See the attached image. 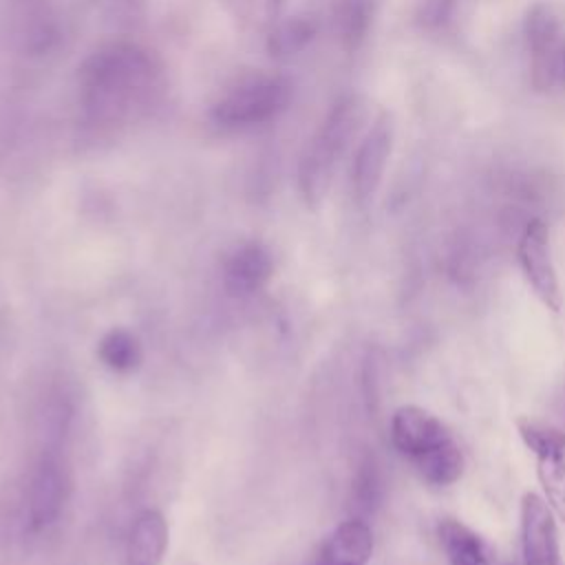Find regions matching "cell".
<instances>
[{
  "label": "cell",
  "instance_id": "6da1fadb",
  "mask_svg": "<svg viewBox=\"0 0 565 565\" xmlns=\"http://www.w3.org/2000/svg\"><path fill=\"white\" fill-rule=\"evenodd\" d=\"M166 88L163 62L143 44L115 40L97 46L77 68L73 141L77 148L115 141L161 106Z\"/></svg>",
  "mask_w": 565,
  "mask_h": 565
},
{
  "label": "cell",
  "instance_id": "7a4b0ae2",
  "mask_svg": "<svg viewBox=\"0 0 565 565\" xmlns=\"http://www.w3.org/2000/svg\"><path fill=\"white\" fill-rule=\"evenodd\" d=\"M391 441L430 486H450L463 475V452L448 426L430 411L406 404L391 417Z\"/></svg>",
  "mask_w": 565,
  "mask_h": 565
},
{
  "label": "cell",
  "instance_id": "3957f363",
  "mask_svg": "<svg viewBox=\"0 0 565 565\" xmlns=\"http://www.w3.org/2000/svg\"><path fill=\"white\" fill-rule=\"evenodd\" d=\"M366 119V104L358 93L340 95L298 161V192L307 205H318L333 179L335 166Z\"/></svg>",
  "mask_w": 565,
  "mask_h": 565
},
{
  "label": "cell",
  "instance_id": "277c9868",
  "mask_svg": "<svg viewBox=\"0 0 565 565\" xmlns=\"http://www.w3.org/2000/svg\"><path fill=\"white\" fill-rule=\"evenodd\" d=\"M294 99V82L285 75H254L227 88L207 110L221 132H243L276 121Z\"/></svg>",
  "mask_w": 565,
  "mask_h": 565
},
{
  "label": "cell",
  "instance_id": "5b68a950",
  "mask_svg": "<svg viewBox=\"0 0 565 565\" xmlns=\"http://www.w3.org/2000/svg\"><path fill=\"white\" fill-rule=\"evenodd\" d=\"M516 430L536 459V477L547 505L565 523V433L530 417H519Z\"/></svg>",
  "mask_w": 565,
  "mask_h": 565
},
{
  "label": "cell",
  "instance_id": "8992f818",
  "mask_svg": "<svg viewBox=\"0 0 565 565\" xmlns=\"http://www.w3.org/2000/svg\"><path fill=\"white\" fill-rule=\"evenodd\" d=\"M393 119L388 113H382L369 124L366 132L358 141L351 163V185L360 203H366L380 188L386 163L393 152Z\"/></svg>",
  "mask_w": 565,
  "mask_h": 565
},
{
  "label": "cell",
  "instance_id": "52a82bcc",
  "mask_svg": "<svg viewBox=\"0 0 565 565\" xmlns=\"http://www.w3.org/2000/svg\"><path fill=\"white\" fill-rule=\"evenodd\" d=\"M519 263L539 300L547 309L561 311L563 294H561L554 258H552L550 230L541 218H532L525 225L519 238Z\"/></svg>",
  "mask_w": 565,
  "mask_h": 565
},
{
  "label": "cell",
  "instance_id": "ba28073f",
  "mask_svg": "<svg viewBox=\"0 0 565 565\" xmlns=\"http://www.w3.org/2000/svg\"><path fill=\"white\" fill-rule=\"evenodd\" d=\"M521 550L523 565H563L554 512L534 492L521 499Z\"/></svg>",
  "mask_w": 565,
  "mask_h": 565
},
{
  "label": "cell",
  "instance_id": "9c48e42d",
  "mask_svg": "<svg viewBox=\"0 0 565 565\" xmlns=\"http://www.w3.org/2000/svg\"><path fill=\"white\" fill-rule=\"evenodd\" d=\"M66 501V477L60 468V461L44 457L29 483L26 497V516L31 530H44L57 521Z\"/></svg>",
  "mask_w": 565,
  "mask_h": 565
},
{
  "label": "cell",
  "instance_id": "30bf717a",
  "mask_svg": "<svg viewBox=\"0 0 565 565\" xmlns=\"http://www.w3.org/2000/svg\"><path fill=\"white\" fill-rule=\"evenodd\" d=\"M274 274V260L269 249L258 241L241 243L230 252L223 265V285L227 294L236 298L260 291Z\"/></svg>",
  "mask_w": 565,
  "mask_h": 565
},
{
  "label": "cell",
  "instance_id": "8fae6325",
  "mask_svg": "<svg viewBox=\"0 0 565 565\" xmlns=\"http://www.w3.org/2000/svg\"><path fill=\"white\" fill-rule=\"evenodd\" d=\"M373 556V532L364 519L340 523L324 541L318 563L322 565H366Z\"/></svg>",
  "mask_w": 565,
  "mask_h": 565
},
{
  "label": "cell",
  "instance_id": "7c38bea8",
  "mask_svg": "<svg viewBox=\"0 0 565 565\" xmlns=\"http://www.w3.org/2000/svg\"><path fill=\"white\" fill-rule=\"evenodd\" d=\"M439 545L450 565H492V545L472 527L457 519H441L437 525Z\"/></svg>",
  "mask_w": 565,
  "mask_h": 565
},
{
  "label": "cell",
  "instance_id": "4fadbf2b",
  "mask_svg": "<svg viewBox=\"0 0 565 565\" xmlns=\"http://www.w3.org/2000/svg\"><path fill=\"white\" fill-rule=\"evenodd\" d=\"M168 547V523L161 512L143 510L137 514L128 543L126 563L128 565H159Z\"/></svg>",
  "mask_w": 565,
  "mask_h": 565
},
{
  "label": "cell",
  "instance_id": "5bb4252c",
  "mask_svg": "<svg viewBox=\"0 0 565 565\" xmlns=\"http://www.w3.org/2000/svg\"><path fill=\"white\" fill-rule=\"evenodd\" d=\"M380 0H333L331 22L342 49L358 51L375 22Z\"/></svg>",
  "mask_w": 565,
  "mask_h": 565
},
{
  "label": "cell",
  "instance_id": "9a60e30c",
  "mask_svg": "<svg viewBox=\"0 0 565 565\" xmlns=\"http://www.w3.org/2000/svg\"><path fill=\"white\" fill-rule=\"evenodd\" d=\"M318 24L311 15L300 13L276 22L267 35V53L274 60H289L300 55L316 38Z\"/></svg>",
  "mask_w": 565,
  "mask_h": 565
},
{
  "label": "cell",
  "instance_id": "2e32d148",
  "mask_svg": "<svg viewBox=\"0 0 565 565\" xmlns=\"http://www.w3.org/2000/svg\"><path fill=\"white\" fill-rule=\"evenodd\" d=\"M99 360L115 373H132L141 364V344L126 329H110L97 344Z\"/></svg>",
  "mask_w": 565,
  "mask_h": 565
},
{
  "label": "cell",
  "instance_id": "e0dca14e",
  "mask_svg": "<svg viewBox=\"0 0 565 565\" xmlns=\"http://www.w3.org/2000/svg\"><path fill=\"white\" fill-rule=\"evenodd\" d=\"M104 15L117 26H137L146 15V0H97Z\"/></svg>",
  "mask_w": 565,
  "mask_h": 565
},
{
  "label": "cell",
  "instance_id": "ac0fdd59",
  "mask_svg": "<svg viewBox=\"0 0 565 565\" xmlns=\"http://www.w3.org/2000/svg\"><path fill=\"white\" fill-rule=\"evenodd\" d=\"M457 0H415V20L422 29L435 31L441 29L452 11H455Z\"/></svg>",
  "mask_w": 565,
  "mask_h": 565
},
{
  "label": "cell",
  "instance_id": "d6986e66",
  "mask_svg": "<svg viewBox=\"0 0 565 565\" xmlns=\"http://www.w3.org/2000/svg\"><path fill=\"white\" fill-rule=\"evenodd\" d=\"M377 490H380V479H377L375 466L371 461H366V463L360 466V472L353 481L355 508L371 510L377 503Z\"/></svg>",
  "mask_w": 565,
  "mask_h": 565
},
{
  "label": "cell",
  "instance_id": "ffe728a7",
  "mask_svg": "<svg viewBox=\"0 0 565 565\" xmlns=\"http://www.w3.org/2000/svg\"><path fill=\"white\" fill-rule=\"evenodd\" d=\"M561 73H563V79H565V42H563V51H561Z\"/></svg>",
  "mask_w": 565,
  "mask_h": 565
},
{
  "label": "cell",
  "instance_id": "44dd1931",
  "mask_svg": "<svg viewBox=\"0 0 565 565\" xmlns=\"http://www.w3.org/2000/svg\"><path fill=\"white\" fill-rule=\"evenodd\" d=\"M313 565H322V563H318V561H316V563H313Z\"/></svg>",
  "mask_w": 565,
  "mask_h": 565
}]
</instances>
